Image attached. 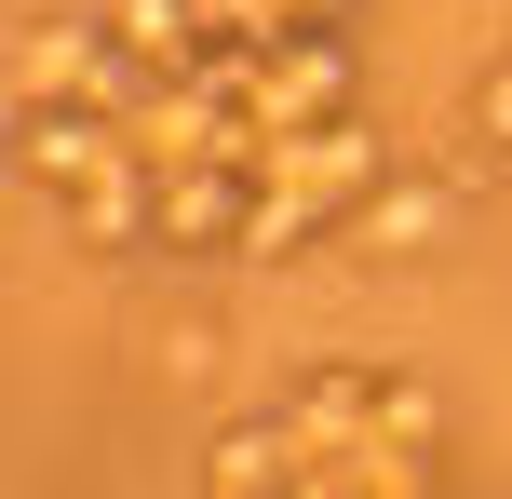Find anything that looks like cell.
<instances>
[{
  "label": "cell",
  "instance_id": "6da1fadb",
  "mask_svg": "<svg viewBox=\"0 0 512 499\" xmlns=\"http://www.w3.org/2000/svg\"><path fill=\"white\" fill-rule=\"evenodd\" d=\"M283 473H297L283 419H243V432H216V459H203V486H283Z\"/></svg>",
  "mask_w": 512,
  "mask_h": 499
},
{
  "label": "cell",
  "instance_id": "7a4b0ae2",
  "mask_svg": "<svg viewBox=\"0 0 512 499\" xmlns=\"http://www.w3.org/2000/svg\"><path fill=\"white\" fill-rule=\"evenodd\" d=\"M432 216H445V203H432V176H418V189H391V203L364 216L351 243H378V257H418V243H432Z\"/></svg>",
  "mask_w": 512,
  "mask_h": 499
},
{
  "label": "cell",
  "instance_id": "3957f363",
  "mask_svg": "<svg viewBox=\"0 0 512 499\" xmlns=\"http://www.w3.org/2000/svg\"><path fill=\"white\" fill-rule=\"evenodd\" d=\"M81 149H95V122H68V108L27 122V176H81Z\"/></svg>",
  "mask_w": 512,
  "mask_h": 499
}]
</instances>
